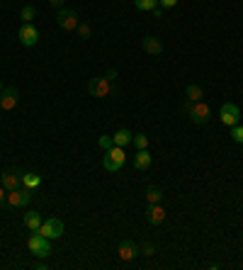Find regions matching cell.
<instances>
[{
  "label": "cell",
  "instance_id": "obj_26",
  "mask_svg": "<svg viewBox=\"0 0 243 270\" xmlns=\"http://www.w3.org/2000/svg\"><path fill=\"white\" fill-rule=\"evenodd\" d=\"M231 139H234L236 144H243V126L241 124L231 126Z\"/></svg>",
  "mask_w": 243,
  "mask_h": 270
},
{
  "label": "cell",
  "instance_id": "obj_29",
  "mask_svg": "<svg viewBox=\"0 0 243 270\" xmlns=\"http://www.w3.org/2000/svg\"><path fill=\"white\" fill-rule=\"evenodd\" d=\"M5 192H7V190H5V188L0 185V207H2V204L7 202V195H5Z\"/></svg>",
  "mask_w": 243,
  "mask_h": 270
},
{
  "label": "cell",
  "instance_id": "obj_22",
  "mask_svg": "<svg viewBox=\"0 0 243 270\" xmlns=\"http://www.w3.org/2000/svg\"><path fill=\"white\" fill-rule=\"evenodd\" d=\"M131 144L136 146V151H139V148H149V136H146V134H134Z\"/></svg>",
  "mask_w": 243,
  "mask_h": 270
},
{
  "label": "cell",
  "instance_id": "obj_9",
  "mask_svg": "<svg viewBox=\"0 0 243 270\" xmlns=\"http://www.w3.org/2000/svg\"><path fill=\"white\" fill-rule=\"evenodd\" d=\"M19 42L24 44V46H34L39 42V32H37V27L32 24V22H22V27H19Z\"/></svg>",
  "mask_w": 243,
  "mask_h": 270
},
{
  "label": "cell",
  "instance_id": "obj_1",
  "mask_svg": "<svg viewBox=\"0 0 243 270\" xmlns=\"http://www.w3.org/2000/svg\"><path fill=\"white\" fill-rule=\"evenodd\" d=\"M183 112L190 114V120H192L195 124H207V122H209V117H212V110H209V105L202 102V100H200V102H190V100H185Z\"/></svg>",
  "mask_w": 243,
  "mask_h": 270
},
{
  "label": "cell",
  "instance_id": "obj_2",
  "mask_svg": "<svg viewBox=\"0 0 243 270\" xmlns=\"http://www.w3.org/2000/svg\"><path fill=\"white\" fill-rule=\"evenodd\" d=\"M127 163V154H124V148L122 146H112L110 151H105V158H102V166H105V170H119L122 166Z\"/></svg>",
  "mask_w": 243,
  "mask_h": 270
},
{
  "label": "cell",
  "instance_id": "obj_4",
  "mask_svg": "<svg viewBox=\"0 0 243 270\" xmlns=\"http://www.w3.org/2000/svg\"><path fill=\"white\" fill-rule=\"evenodd\" d=\"M56 24L63 30V32H75L78 30V12L75 10H71V8H61L56 12Z\"/></svg>",
  "mask_w": 243,
  "mask_h": 270
},
{
  "label": "cell",
  "instance_id": "obj_13",
  "mask_svg": "<svg viewBox=\"0 0 243 270\" xmlns=\"http://www.w3.org/2000/svg\"><path fill=\"white\" fill-rule=\"evenodd\" d=\"M163 219H166L163 207H161V204H149V210H146V222L153 224V226H158V224H163Z\"/></svg>",
  "mask_w": 243,
  "mask_h": 270
},
{
  "label": "cell",
  "instance_id": "obj_17",
  "mask_svg": "<svg viewBox=\"0 0 243 270\" xmlns=\"http://www.w3.org/2000/svg\"><path fill=\"white\" fill-rule=\"evenodd\" d=\"M24 226H27L29 232H39V226H41L39 212H27V214H24Z\"/></svg>",
  "mask_w": 243,
  "mask_h": 270
},
{
  "label": "cell",
  "instance_id": "obj_19",
  "mask_svg": "<svg viewBox=\"0 0 243 270\" xmlns=\"http://www.w3.org/2000/svg\"><path fill=\"white\" fill-rule=\"evenodd\" d=\"M22 185L29 188V190H37L39 185H41V178H39L37 173H22Z\"/></svg>",
  "mask_w": 243,
  "mask_h": 270
},
{
  "label": "cell",
  "instance_id": "obj_6",
  "mask_svg": "<svg viewBox=\"0 0 243 270\" xmlns=\"http://www.w3.org/2000/svg\"><path fill=\"white\" fill-rule=\"evenodd\" d=\"M29 202H32V195H29V188H24V185H19V188H15V190L7 192V204L15 207V210L27 207Z\"/></svg>",
  "mask_w": 243,
  "mask_h": 270
},
{
  "label": "cell",
  "instance_id": "obj_20",
  "mask_svg": "<svg viewBox=\"0 0 243 270\" xmlns=\"http://www.w3.org/2000/svg\"><path fill=\"white\" fill-rule=\"evenodd\" d=\"M146 200H149V204H161V200H163V190L156 188V185H151L149 190H146Z\"/></svg>",
  "mask_w": 243,
  "mask_h": 270
},
{
  "label": "cell",
  "instance_id": "obj_10",
  "mask_svg": "<svg viewBox=\"0 0 243 270\" xmlns=\"http://www.w3.org/2000/svg\"><path fill=\"white\" fill-rule=\"evenodd\" d=\"M17 100H19V90L15 88V86L2 88V92H0V108L5 110V112H10V110L17 108Z\"/></svg>",
  "mask_w": 243,
  "mask_h": 270
},
{
  "label": "cell",
  "instance_id": "obj_32",
  "mask_svg": "<svg viewBox=\"0 0 243 270\" xmlns=\"http://www.w3.org/2000/svg\"><path fill=\"white\" fill-rule=\"evenodd\" d=\"M0 92H2V80H0Z\"/></svg>",
  "mask_w": 243,
  "mask_h": 270
},
{
  "label": "cell",
  "instance_id": "obj_25",
  "mask_svg": "<svg viewBox=\"0 0 243 270\" xmlns=\"http://www.w3.org/2000/svg\"><path fill=\"white\" fill-rule=\"evenodd\" d=\"M75 32H78V36H80V39H90V34H93V30H90V24H88V22L78 24V30H75Z\"/></svg>",
  "mask_w": 243,
  "mask_h": 270
},
{
  "label": "cell",
  "instance_id": "obj_15",
  "mask_svg": "<svg viewBox=\"0 0 243 270\" xmlns=\"http://www.w3.org/2000/svg\"><path fill=\"white\" fill-rule=\"evenodd\" d=\"M149 166H151V154L146 148H139L136 156H134V168H136V170H146Z\"/></svg>",
  "mask_w": 243,
  "mask_h": 270
},
{
  "label": "cell",
  "instance_id": "obj_18",
  "mask_svg": "<svg viewBox=\"0 0 243 270\" xmlns=\"http://www.w3.org/2000/svg\"><path fill=\"white\" fill-rule=\"evenodd\" d=\"M202 98H205V92H202L200 86H195V83H192V86H187V88H185V100H190V102H200Z\"/></svg>",
  "mask_w": 243,
  "mask_h": 270
},
{
  "label": "cell",
  "instance_id": "obj_23",
  "mask_svg": "<svg viewBox=\"0 0 243 270\" xmlns=\"http://www.w3.org/2000/svg\"><path fill=\"white\" fill-rule=\"evenodd\" d=\"M97 146H100L102 151H110V148H112V146H114V139H112V136H110V134H102V136L97 139Z\"/></svg>",
  "mask_w": 243,
  "mask_h": 270
},
{
  "label": "cell",
  "instance_id": "obj_30",
  "mask_svg": "<svg viewBox=\"0 0 243 270\" xmlns=\"http://www.w3.org/2000/svg\"><path fill=\"white\" fill-rule=\"evenodd\" d=\"M105 78H107V80H112V83H114V78H117V71H114V68H110V71H107V76H105Z\"/></svg>",
  "mask_w": 243,
  "mask_h": 270
},
{
  "label": "cell",
  "instance_id": "obj_27",
  "mask_svg": "<svg viewBox=\"0 0 243 270\" xmlns=\"http://www.w3.org/2000/svg\"><path fill=\"white\" fill-rule=\"evenodd\" d=\"M141 253H144L146 258H151V256H156V248H153V244H144V246H141Z\"/></svg>",
  "mask_w": 243,
  "mask_h": 270
},
{
  "label": "cell",
  "instance_id": "obj_8",
  "mask_svg": "<svg viewBox=\"0 0 243 270\" xmlns=\"http://www.w3.org/2000/svg\"><path fill=\"white\" fill-rule=\"evenodd\" d=\"M88 90H90V95L93 98H107V95H112V80H107L105 76L102 78H93L90 80V86H88Z\"/></svg>",
  "mask_w": 243,
  "mask_h": 270
},
{
  "label": "cell",
  "instance_id": "obj_24",
  "mask_svg": "<svg viewBox=\"0 0 243 270\" xmlns=\"http://www.w3.org/2000/svg\"><path fill=\"white\" fill-rule=\"evenodd\" d=\"M34 15H37L34 5H24V8H22V12H19V18L24 20V22H32V20H34Z\"/></svg>",
  "mask_w": 243,
  "mask_h": 270
},
{
  "label": "cell",
  "instance_id": "obj_31",
  "mask_svg": "<svg viewBox=\"0 0 243 270\" xmlns=\"http://www.w3.org/2000/svg\"><path fill=\"white\" fill-rule=\"evenodd\" d=\"M49 2H51L56 10H61V8H63V0H49Z\"/></svg>",
  "mask_w": 243,
  "mask_h": 270
},
{
  "label": "cell",
  "instance_id": "obj_11",
  "mask_svg": "<svg viewBox=\"0 0 243 270\" xmlns=\"http://www.w3.org/2000/svg\"><path fill=\"white\" fill-rule=\"evenodd\" d=\"M0 180H2V188L10 192V190H15V188L22 185V170H17V168H10V170H5V173L0 176Z\"/></svg>",
  "mask_w": 243,
  "mask_h": 270
},
{
  "label": "cell",
  "instance_id": "obj_14",
  "mask_svg": "<svg viewBox=\"0 0 243 270\" xmlns=\"http://www.w3.org/2000/svg\"><path fill=\"white\" fill-rule=\"evenodd\" d=\"M141 44H144V52L151 54V56H158L161 52H163V42H161L158 36H146Z\"/></svg>",
  "mask_w": 243,
  "mask_h": 270
},
{
  "label": "cell",
  "instance_id": "obj_3",
  "mask_svg": "<svg viewBox=\"0 0 243 270\" xmlns=\"http://www.w3.org/2000/svg\"><path fill=\"white\" fill-rule=\"evenodd\" d=\"M27 248H29V253H34L37 258H46V256L51 253V244H49V238H46L44 234L32 232L29 241H27Z\"/></svg>",
  "mask_w": 243,
  "mask_h": 270
},
{
  "label": "cell",
  "instance_id": "obj_5",
  "mask_svg": "<svg viewBox=\"0 0 243 270\" xmlns=\"http://www.w3.org/2000/svg\"><path fill=\"white\" fill-rule=\"evenodd\" d=\"M39 234H44L46 238H61V236H63V222H61L58 216L44 219L41 226H39Z\"/></svg>",
  "mask_w": 243,
  "mask_h": 270
},
{
  "label": "cell",
  "instance_id": "obj_28",
  "mask_svg": "<svg viewBox=\"0 0 243 270\" xmlns=\"http://www.w3.org/2000/svg\"><path fill=\"white\" fill-rule=\"evenodd\" d=\"M178 5V0H161V8L163 10H170V8H175Z\"/></svg>",
  "mask_w": 243,
  "mask_h": 270
},
{
  "label": "cell",
  "instance_id": "obj_16",
  "mask_svg": "<svg viewBox=\"0 0 243 270\" xmlns=\"http://www.w3.org/2000/svg\"><path fill=\"white\" fill-rule=\"evenodd\" d=\"M112 139H114V146H122V148H124L127 144H131L134 134H131L129 129H124V126H122V129H117V132L112 134Z\"/></svg>",
  "mask_w": 243,
  "mask_h": 270
},
{
  "label": "cell",
  "instance_id": "obj_21",
  "mask_svg": "<svg viewBox=\"0 0 243 270\" xmlns=\"http://www.w3.org/2000/svg\"><path fill=\"white\" fill-rule=\"evenodd\" d=\"M136 10H156L161 5V0H134Z\"/></svg>",
  "mask_w": 243,
  "mask_h": 270
},
{
  "label": "cell",
  "instance_id": "obj_12",
  "mask_svg": "<svg viewBox=\"0 0 243 270\" xmlns=\"http://www.w3.org/2000/svg\"><path fill=\"white\" fill-rule=\"evenodd\" d=\"M117 253H119V258L124 260V263H129V260H134L139 253H141V248H139V244H134V241H122L119 244V248H117Z\"/></svg>",
  "mask_w": 243,
  "mask_h": 270
},
{
  "label": "cell",
  "instance_id": "obj_7",
  "mask_svg": "<svg viewBox=\"0 0 243 270\" xmlns=\"http://www.w3.org/2000/svg\"><path fill=\"white\" fill-rule=\"evenodd\" d=\"M219 120H222L226 126L239 124V120H241V110H239V105H234V102H224L222 110H219Z\"/></svg>",
  "mask_w": 243,
  "mask_h": 270
}]
</instances>
